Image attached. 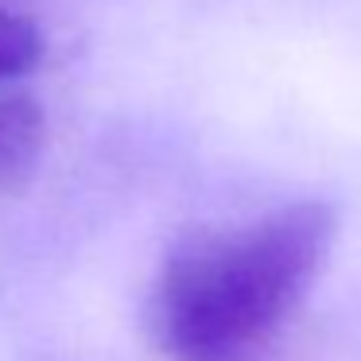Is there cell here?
<instances>
[{
	"label": "cell",
	"mask_w": 361,
	"mask_h": 361,
	"mask_svg": "<svg viewBox=\"0 0 361 361\" xmlns=\"http://www.w3.org/2000/svg\"><path fill=\"white\" fill-rule=\"evenodd\" d=\"M338 237L326 202H291L187 233L148 291V330L167 361H260L307 303Z\"/></svg>",
	"instance_id": "1"
},
{
	"label": "cell",
	"mask_w": 361,
	"mask_h": 361,
	"mask_svg": "<svg viewBox=\"0 0 361 361\" xmlns=\"http://www.w3.org/2000/svg\"><path fill=\"white\" fill-rule=\"evenodd\" d=\"M47 148V113L32 94H0V195L24 187Z\"/></svg>",
	"instance_id": "2"
},
{
	"label": "cell",
	"mask_w": 361,
	"mask_h": 361,
	"mask_svg": "<svg viewBox=\"0 0 361 361\" xmlns=\"http://www.w3.org/2000/svg\"><path fill=\"white\" fill-rule=\"evenodd\" d=\"M43 63V32L35 20L0 8V86L27 78Z\"/></svg>",
	"instance_id": "3"
}]
</instances>
